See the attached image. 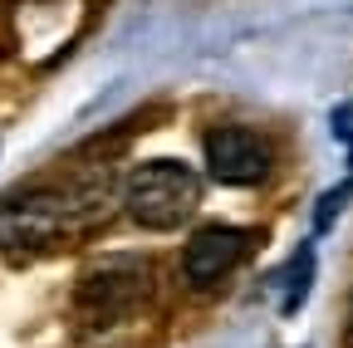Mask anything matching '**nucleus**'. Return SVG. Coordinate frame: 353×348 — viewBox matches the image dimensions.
<instances>
[{
	"label": "nucleus",
	"mask_w": 353,
	"mask_h": 348,
	"mask_svg": "<svg viewBox=\"0 0 353 348\" xmlns=\"http://www.w3.org/2000/svg\"><path fill=\"white\" fill-rule=\"evenodd\" d=\"M348 196H353V177H343L339 187H329V192L319 196V206H314V231H329V226L339 221V211L348 206Z\"/></svg>",
	"instance_id": "nucleus-7"
},
{
	"label": "nucleus",
	"mask_w": 353,
	"mask_h": 348,
	"mask_svg": "<svg viewBox=\"0 0 353 348\" xmlns=\"http://www.w3.org/2000/svg\"><path fill=\"white\" fill-rule=\"evenodd\" d=\"M123 201H128V216L138 226L172 231V226H182L187 216L196 211L201 177H196L187 162H176V157H152V162H143V167L128 172Z\"/></svg>",
	"instance_id": "nucleus-1"
},
{
	"label": "nucleus",
	"mask_w": 353,
	"mask_h": 348,
	"mask_svg": "<svg viewBox=\"0 0 353 348\" xmlns=\"http://www.w3.org/2000/svg\"><path fill=\"white\" fill-rule=\"evenodd\" d=\"M148 294H152V265L148 260L143 255H113L79 280L74 309L94 329H108V324H123L128 314H138Z\"/></svg>",
	"instance_id": "nucleus-2"
},
{
	"label": "nucleus",
	"mask_w": 353,
	"mask_h": 348,
	"mask_svg": "<svg viewBox=\"0 0 353 348\" xmlns=\"http://www.w3.org/2000/svg\"><path fill=\"white\" fill-rule=\"evenodd\" d=\"M334 138L348 143V157H353V103H343V108L334 113Z\"/></svg>",
	"instance_id": "nucleus-8"
},
{
	"label": "nucleus",
	"mask_w": 353,
	"mask_h": 348,
	"mask_svg": "<svg viewBox=\"0 0 353 348\" xmlns=\"http://www.w3.org/2000/svg\"><path fill=\"white\" fill-rule=\"evenodd\" d=\"M255 231H236V226H201L187 245H182V275L192 285H216L221 275H231L241 265V255L250 250Z\"/></svg>",
	"instance_id": "nucleus-5"
},
{
	"label": "nucleus",
	"mask_w": 353,
	"mask_h": 348,
	"mask_svg": "<svg viewBox=\"0 0 353 348\" xmlns=\"http://www.w3.org/2000/svg\"><path fill=\"white\" fill-rule=\"evenodd\" d=\"M270 143H265L255 127H241V123H221L206 133V167L216 182L226 187H255L270 177Z\"/></svg>",
	"instance_id": "nucleus-4"
},
{
	"label": "nucleus",
	"mask_w": 353,
	"mask_h": 348,
	"mask_svg": "<svg viewBox=\"0 0 353 348\" xmlns=\"http://www.w3.org/2000/svg\"><path fill=\"white\" fill-rule=\"evenodd\" d=\"M309 285H314V245H299L285 275V299H280L285 314H299V304L309 299Z\"/></svg>",
	"instance_id": "nucleus-6"
},
{
	"label": "nucleus",
	"mask_w": 353,
	"mask_h": 348,
	"mask_svg": "<svg viewBox=\"0 0 353 348\" xmlns=\"http://www.w3.org/2000/svg\"><path fill=\"white\" fill-rule=\"evenodd\" d=\"M79 231L64 187H30L0 201V250H39L59 236Z\"/></svg>",
	"instance_id": "nucleus-3"
}]
</instances>
